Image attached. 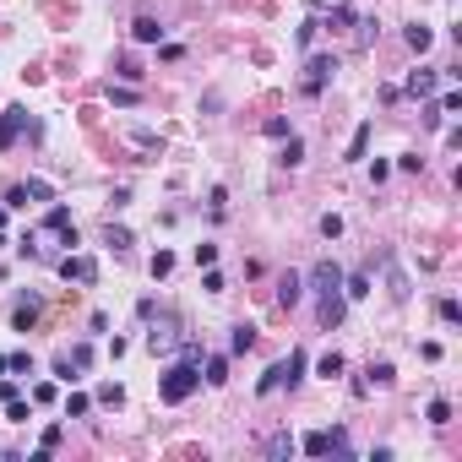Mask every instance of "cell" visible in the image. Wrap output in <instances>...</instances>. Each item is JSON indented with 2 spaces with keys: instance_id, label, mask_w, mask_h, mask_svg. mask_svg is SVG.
Returning <instances> with one entry per match:
<instances>
[{
  "instance_id": "obj_1",
  "label": "cell",
  "mask_w": 462,
  "mask_h": 462,
  "mask_svg": "<svg viewBox=\"0 0 462 462\" xmlns=\"http://www.w3.org/2000/svg\"><path fill=\"white\" fill-rule=\"evenodd\" d=\"M196 386H202L196 365H191V359H180V365H169V370H163V381H158V397H163V402H185Z\"/></svg>"
},
{
  "instance_id": "obj_2",
  "label": "cell",
  "mask_w": 462,
  "mask_h": 462,
  "mask_svg": "<svg viewBox=\"0 0 462 462\" xmlns=\"http://www.w3.org/2000/svg\"><path fill=\"white\" fill-rule=\"evenodd\" d=\"M310 289H315V300H337L343 294V267L337 261H315L310 267Z\"/></svg>"
},
{
  "instance_id": "obj_3",
  "label": "cell",
  "mask_w": 462,
  "mask_h": 462,
  "mask_svg": "<svg viewBox=\"0 0 462 462\" xmlns=\"http://www.w3.org/2000/svg\"><path fill=\"white\" fill-rule=\"evenodd\" d=\"M337 77V55H310V66H305V82H300V87H305L310 98H315V93H326V82Z\"/></svg>"
},
{
  "instance_id": "obj_4",
  "label": "cell",
  "mask_w": 462,
  "mask_h": 462,
  "mask_svg": "<svg viewBox=\"0 0 462 462\" xmlns=\"http://www.w3.org/2000/svg\"><path fill=\"white\" fill-rule=\"evenodd\" d=\"M305 452H310V457H332V452L348 457V435H343V430H310V435H305Z\"/></svg>"
},
{
  "instance_id": "obj_5",
  "label": "cell",
  "mask_w": 462,
  "mask_h": 462,
  "mask_svg": "<svg viewBox=\"0 0 462 462\" xmlns=\"http://www.w3.org/2000/svg\"><path fill=\"white\" fill-rule=\"evenodd\" d=\"M60 278L66 283H98V261L93 256H60Z\"/></svg>"
},
{
  "instance_id": "obj_6",
  "label": "cell",
  "mask_w": 462,
  "mask_h": 462,
  "mask_svg": "<svg viewBox=\"0 0 462 462\" xmlns=\"http://www.w3.org/2000/svg\"><path fill=\"white\" fill-rule=\"evenodd\" d=\"M22 125H27V109H16V104H11V109L0 114V153H5V147H16Z\"/></svg>"
},
{
  "instance_id": "obj_7",
  "label": "cell",
  "mask_w": 462,
  "mask_h": 462,
  "mask_svg": "<svg viewBox=\"0 0 462 462\" xmlns=\"http://www.w3.org/2000/svg\"><path fill=\"white\" fill-rule=\"evenodd\" d=\"M174 343H180V332H174V321H169V315H163V321H158L153 332H147V348H153V354H169V348H174Z\"/></svg>"
},
{
  "instance_id": "obj_8",
  "label": "cell",
  "mask_w": 462,
  "mask_h": 462,
  "mask_svg": "<svg viewBox=\"0 0 462 462\" xmlns=\"http://www.w3.org/2000/svg\"><path fill=\"white\" fill-rule=\"evenodd\" d=\"M300 294H305V278L300 272H283L278 278V305H300Z\"/></svg>"
},
{
  "instance_id": "obj_9",
  "label": "cell",
  "mask_w": 462,
  "mask_h": 462,
  "mask_svg": "<svg viewBox=\"0 0 462 462\" xmlns=\"http://www.w3.org/2000/svg\"><path fill=\"white\" fill-rule=\"evenodd\" d=\"M131 33H136V44H158V38H163V22H158V16H136Z\"/></svg>"
},
{
  "instance_id": "obj_10",
  "label": "cell",
  "mask_w": 462,
  "mask_h": 462,
  "mask_svg": "<svg viewBox=\"0 0 462 462\" xmlns=\"http://www.w3.org/2000/svg\"><path fill=\"white\" fill-rule=\"evenodd\" d=\"M402 38H408V49H413V55H424V49L435 44V33H430L424 22H408V33H402Z\"/></svg>"
},
{
  "instance_id": "obj_11",
  "label": "cell",
  "mask_w": 462,
  "mask_h": 462,
  "mask_svg": "<svg viewBox=\"0 0 462 462\" xmlns=\"http://www.w3.org/2000/svg\"><path fill=\"white\" fill-rule=\"evenodd\" d=\"M370 294V272H343V300H365Z\"/></svg>"
},
{
  "instance_id": "obj_12",
  "label": "cell",
  "mask_w": 462,
  "mask_h": 462,
  "mask_svg": "<svg viewBox=\"0 0 462 462\" xmlns=\"http://www.w3.org/2000/svg\"><path fill=\"white\" fill-rule=\"evenodd\" d=\"M207 386H223L229 381V354H207V376H202Z\"/></svg>"
},
{
  "instance_id": "obj_13",
  "label": "cell",
  "mask_w": 462,
  "mask_h": 462,
  "mask_svg": "<svg viewBox=\"0 0 462 462\" xmlns=\"http://www.w3.org/2000/svg\"><path fill=\"white\" fill-rule=\"evenodd\" d=\"M278 386H289V365H272V370H267V376L256 381V391H261V397H272Z\"/></svg>"
},
{
  "instance_id": "obj_14",
  "label": "cell",
  "mask_w": 462,
  "mask_h": 462,
  "mask_svg": "<svg viewBox=\"0 0 462 462\" xmlns=\"http://www.w3.org/2000/svg\"><path fill=\"white\" fill-rule=\"evenodd\" d=\"M435 71H413V77H408V93H413V98H430V93H435Z\"/></svg>"
},
{
  "instance_id": "obj_15",
  "label": "cell",
  "mask_w": 462,
  "mask_h": 462,
  "mask_svg": "<svg viewBox=\"0 0 462 462\" xmlns=\"http://www.w3.org/2000/svg\"><path fill=\"white\" fill-rule=\"evenodd\" d=\"M343 305H348L343 294H337V300H321V326H326V332H332V326L343 321Z\"/></svg>"
},
{
  "instance_id": "obj_16",
  "label": "cell",
  "mask_w": 462,
  "mask_h": 462,
  "mask_svg": "<svg viewBox=\"0 0 462 462\" xmlns=\"http://www.w3.org/2000/svg\"><path fill=\"white\" fill-rule=\"evenodd\" d=\"M11 326H16V332H33V326H38V305H16L11 310Z\"/></svg>"
},
{
  "instance_id": "obj_17",
  "label": "cell",
  "mask_w": 462,
  "mask_h": 462,
  "mask_svg": "<svg viewBox=\"0 0 462 462\" xmlns=\"http://www.w3.org/2000/svg\"><path fill=\"white\" fill-rule=\"evenodd\" d=\"M365 376H370V381H365V386H391V381H397V370H391L386 359H381V365H370Z\"/></svg>"
},
{
  "instance_id": "obj_18",
  "label": "cell",
  "mask_w": 462,
  "mask_h": 462,
  "mask_svg": "<svg viewBox=\"0 0 462 462\" xmlns=\"http://www.w3.org/2000/svg\"><path fill=\"white\" fill-rule=\"evenodd\" d=\"M229 348H234V354H245V348H256V326H234Z\"/></svg>"
},
{
  "instance_id": "obj_19",
  "label": "cell",
  "mask_w": 462,
  "mask_h": 462,
  "mask_svg": "<svg viewBox=\"0 0 462 462\" xmlns=\"http://www.w3.org/2000/svg\"><path fill=\"white\" fill-rule=\"evenodd\" d=\"M77 376H82V365L71 354H60V359H55V381H77Z\"/></svg>"
},
{
  "instance_id": "obj_20",
  "label": "cell",
  "mask_w": 462,
  "mask_h": 462,
  "mask_svg": "<svg viewBox=\"0 0 462 462\" xmlns=\"http://www.w3.org/2000/svg\"><path fill=\"white\" fill-rule=\"evenodd\" d=\"M283 365H289V386H300V381H305V348H294Z\"/></svg>"
},
{
  "instance_id": "obj_21",
  "label": "cell",
  "mask_w": 462,
  "mask_h": 462,
  "mask_svg": "<svg viewBox=\"0 0 462 462\" xmlns=\"http://www.w3.org/2000/svg\"><path fill=\"white\" fill-rule=\"evenodd\" d=\"M98 402H104V408H120V402H125L120 381H104V386H98Z\"/></svg>"
},
{
  "instance_id": "obj_22",
  "label": "cell",
  "mask_w": 462,
  "mask_h": 462,
  "mask_svg": "<svg viewBox=\"0 0 462 462\" xmlns=\"http://www.w3.org/2000/svg\"><path fill=\"white\" fill-rule=\"evenodd\" d=\"M104 245H114V250H131V229H120V223H109V229H104Z\"/></svg>"
},
{
  "instance_id": "obj_23",
  "label": "cell",
  "mask_w": 462,
  "mask_h": 462,
  "mask_svg": "<svg viewBox=\"0 0 462 462\" xmlns=\"http://www.w3.org/2000/svg\"><path fill=\"white\" fill-rule=\"evenodd\" d=\"M87 408H93V397H87V391H71V397H66V419H82Z\"/></svg>"
},
{
  "instance_id": "obj_24",
  "label": "cell",
  "mask_w": 462,
  "mask_h": 462,
  "mask_svg": "<svg viewBox=\"0 0 462 462\" xmlns=\"http://www.w3.org/2000/svg\"><path fill=\"white\" fill-rule=\"evenodd\" d=\"M207 207H212V218H223V212H229V191L212 185V191H207Z\"/></svg>"
},
{
  "instance_id": "obj_25",
  "label": "cell",
  "mask_w": 462,
  "mask_h": 462,
  "mask_svg": "<svg viewBox=\"0 0 462 462\" xmlns=\"http://www.w3.org/2000/svg\"><path fill=\"white\" fill-rule=\"evenodd\" d=\"M424 413H430V424H452V402H446V397H435Z\"/></svg>"
},
{
  "instance_id": "obj_26",
  "label": "cell",
  "mask_w": 462,
  "mask_h": 462,
  "mask_svg": "<svg viewBox=\"0 0 462 462\" xmlns=\"http://www.w3.org/2000/svg\"><path fill=\"white\" fill-rule=\"evenodd\" d=\"M294 446H300L294 435H272V441H267V452H272V457H294Z\"/></svg>"
},
{
  "instance_id": "obj_27",
  "label": "cell",
  "mask_w": 462,
  "mask_h": 462,
  "mask_svg": "<svg viewBox=\"0 0 462 462\" xmlns=\"http://www.w3.org/2000/svg\"><path fill=\"white\" fill-rule=\"evenodd\" d=\"M44 229H71V212H66V207H49V212H44Z\"/></svg>"
},
{
  "instance_id": "obj_28",
  "label": "cell",
  "mask_w": 462,
  "mask_h": 462,
  "mask_svg": "<svg viewBox=\"0 0 462 462\" xmlns=\"http://www.w3.org/2000/svg\"><path fill=\"white\" fill-rule=\"evenodd\" d=\"M354 22H359L354 5H332V27H354Z\"/></svg>"
},
{
  "instance_id": "obj_29",
  "label": "cell",
  "mask_w": 462,
  "mask_h": 462,
  "mask_svg": "<svg viewBox=\"0 0 462 462\" xmlns=\"http://www.w3.org/2000/svg\"><path fill=\"white\" fill-rule=\"evenodd\" d=\"M22 196H27V202H49V185H44V180H22Z\"/></svg>"
},
{
  "instance_id": "obj_30",
  "label": "cell",
  "mask_w": 462,
  "mask_h": 462,
  "mask_svg": "<svg viewBox=\"0 0 462 462\" xmlns=\"http://www.w3.org/2000/svg\"><path fill=\"white\" fill-rule=\"evenodd\" d=\"M5 359H11L16 376H33V354H27V348H16V354H5Z\"/></svg>"
},
{
  "instance_id": "obj_31",
  "label": "cell",
  "mask_w": 462,
  "mask_h": 462,
  "mask_svg": "<svg viewBox=\"0 0 462 462\" xmlns=\"http://www.w3.org/2000/svg\"><path fill=\"white\" fill-rule=\"evenodd\" d=\"M365 142H370V125H359V131H354V147H348V163H359V158H365Z\"/></svg>"
},
{
  "instance_id": "obj_32",
  "label": "cell",
  "mask_w": 462,
  "mask_h": 462,
  "mask_svg": "<svg viewBox=\"0 0 462 462\" xmlns=\"http://www.w3.org/2000/svg\"><path fill=\"white\" fill-rule=\"evenodd\" d=\"M283 163H289V169H294V163H305V142H300V136H289V147H283Z\"/></svg>"
},
{
  "instance_id": "obj_33",
  "label": "cell",
  "mask_w": 462,
  "mask_h": 462,
  "mask_svg": "<svg viewBox=\"0 0 462 462\" xmlns=\"http://www.w3.org/2000/svg\"><path fill=\"white\" fill-rule=\"evenodd\" d=\"M315 370H321V376H326V381H332V376H343V354H326V359H321V365H315Z\"/></svg>"
},
{
  "instance_id": "obj_34",
  "label": "cell",
  "mask_w": 462,
  "mask_h": 462,
  "mask_svg": "<svg viewBox=\"0 0 462 462\" xmlns=\"http://www.w3.org/2000/svg\"><path fill=\"white\" fill-rule=\"evenodd\" d=\"M321 234L337 239V234H343V218H337V212H321Z\"/></svg>"
},
{
  "instance_id": "obj_35",
  "label": "cell",
  "mask_w": 462,
  "mask_h": 462,
  "mask_svg": "<svg viewBox=\"0 0 462 462\" xmlns=\"http://www.w3.org/2000/svg\"><path fill=\"white\" fill-rule=\"evenodd\" d=\"M169 272H174V256H169V250H158V256H153V278H169Z\"/></svg>"
},
{
  "instance_id": "obj_36",
  "label": "cell",
  "mask_w": 462,
  "mask_h": 462,
  "mask_svg": "<svg viewBox=\"0 0 462 462\" xmlns=\"http://www.w3.org/2000/svg\"><path fill=\"white\" fill-rule=\"evenodd\" d=\"M315 33H321V22H315V16H310V22H300V49H310V44H315Z\"/></svg>"
},
{
  "instance_id": "obj_37",
  "label": "cell",
  "mask_w": 462,
  "mask_h": 462,
  "mask_svg": "<svg viewBox=\"0 0 462 462\" xmlns=\"http://www.w3.org/2000/svg\"><path fill=\"white\" fill-rule=\"evenodd\" d=\"M441 321H446V326H457V321H462V305H457V300H441Z\"/></svg>"
},
{
  "instance_id": "obj_38",
  "label": "cell",
  "mask_w": 462,
  "mask_h": 462,
  "mask_svg": "<svg viewBox=\"0 0 462 462\" xmlns=\"http://www.w3.org/2000/svg\"><path fill=\"white\" fill-rule=\"evenodd\" d=\"M109 104H120V109H131V104H136V93H131V87H109Z\"/></svg>"
},
{
  "instance_id": "obj_39",
  "label": "cell",
  "mask_w": 462,
  "mask_h": 462,
  "mask_svg": "<svg viewBox=\"0 0 462 462\" xmlns=\"http://www.w3.org/2000/svg\"><path fill=\"white\" fill-rule=\"evenodd\" d=\"M218 261V245H196V267H212Z\"/></svg>"
},
{
  "instance_id": "obj_40",
  "label": "cell",
  "mask_w": 462,
  "mask_h": 462,
  "mask_svg": "<svg viewBox=\"0 0 462 462\" xmlns=\"http://www.w3.org/2000/svg\"><path fill=\"white\" fill-rule=\"evenodd\" d=\"M202 289H207V294H223V272H212V267H207V278H202Z\"/></svg>"
},
{
  "instance_id": "obj_41",
  "label": "cell",
  "mask_w": 462,
  "mask_h": 462,
  "mask_svg": "<svg viewBox=\"0 0 462 462\" xmlns=\"http://www.w3.org/2000/svg\"><path fill=\"white\" fill-rule=\"evenodd\" d=\"M435 109H441V114H457V109H462V93H446V98H441Z\"/></svg>"
},
{
  "instance_id": "obj_42",
  "label": "cell",
  "mask_w": 462,
  "mask_h": 462,
  "mask_svg": "<svg viewBox=\"0 0 462 462\" xmlns=\"http://www.w3.org/2000/svg\"><path fill=\"white\" fill-rule=\"evenodd\" d=\"M16 397H22V386H16V381H5V376H0V402H16Z\"/></svg>"
},
{
  "instance_id": "obj_43",
  "label": "cell",
  "mask_w": 462,
  "mask_h": 462,
  "mask_svg": "<svg viewBox=\"0 0 462 462\" xmlns=\"http://www.w3.org/2000/svg\"><path fill=\"white\" fill-rule=\"evenodd\" d=\"M5 370H11V359H5V354H0V376H5Z\"/></svg>"
},
{
  "instance_id": "obj_44",
  "label": "cell",
  "mask_w": 462,
  "mask_h": 462,
  "mask_svg": "<svg viewBox=\"0 0 462 462\" xmlns=\"http://www.w3.org/2000/svg\"><path fill=\"white\" fill-rule=\"evenodd\" d=\"M0 229H5V207H0Z\"/></svg>"
},
{
  "instance_id": "obj_45",
  "label": "cell",
  "mask_w": 462,
  "mask_h": 462,
  "mask_svg": "<svg viewBox=\"0 0 462 462\" xmlns=\"http://www.w3.org/2000/svg\"><path fill=\"white\" fill-rule=\"evenodd\" d=\"M0 250H5V234H0Z\"/></svg>"
}]
</instances>
